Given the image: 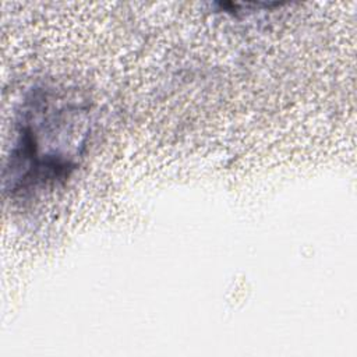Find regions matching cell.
Wrapping results in <instances>:
<instances>
[{
  "instance_id": "6da1fadb",
  "label": "cell",
  "mask_w": 357,
  "mask_h": 357,
  "mask_svg": "<svg viewBox=\"0 0 357 357\" xmlns=\"http://www.w3.org/2000/svg\"><path fill=\"white\" fill-rule=\"evenodd\" d=\"M88 113L50 89H33L17 121V139L4 170L6 190L17 192L67 177L88 137Z\"/></svg>"
}]
</instances>
